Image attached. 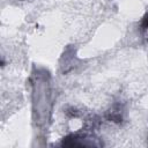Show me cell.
<instances>
[{"mask_svg": "<svg viewBox=\"0 0 148 148\" xmlns=\"http://www.w3.org/2000/svg\"><path fill=\"white\" fill-rule=\"evenodd\" d=\"M142 27H143V29H147V28H148V13H147V14H146V16L143 17Z\"/></svg>", "mask_w": 148, "mask_h": 148, "instance_id": "1", "label": "cell"}]
</instances>
